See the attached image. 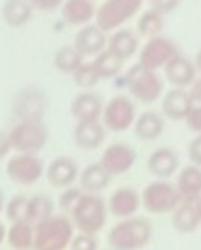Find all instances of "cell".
I'll return each mask as SVG.
<instances>
[{
  "instance_id": "6da1fadb",
  "label": "cell",
  "mask_w": 201,
  "mask_h": 250,
  "mask_svg": "<svg viewBox=\"0 0 201 250\" xmlns=\"http://www.w3.org/2000/svg\"><path fill=\"white\" fill-rule=\"evenodd\" d=\"M154 227L149 218L133 216L118 220L108 231V245L111 250H142L150 244Z\"/></svg>"
},
{
  "instance_id": "7a4b0ae2",
  "label": "cell",
  "mask_w": 201,
  "mask_h": 250,
  "mask_svg": "<svg viewBox=\"0 0 201 250\" xmlns=\"http://www.w3.org/2000/svg\"><path fill=\"white\" fill-rule=\"evenodd\" d=\"M75 237V227L67 214H53L51 218L34 225L33 250H67Z\"/></svg>"
},
{
  "instance_id": "3957f363",
  "label": "cell",
  "mask_w": 201,
  "mask_h": 250,
  "mask_svg": "<svg viewBox=\"0 0 201 250\" xmlns=\"http://www.w3.org/2000/svg\"><path fill=\"white\" fill-rule=\"evenodd\" d=\"M108 203L99 194H84L68 218L79 233L97 235L108 223Z\"/></svg>"
},
{
  "instance_id": "277c9868",
  "label": "cell",
  "mask_w": 201,
  "mask_h": 250,
  "mask_svg": "<svg viewBox=\"0 0 201 250\" xmlns=\"http://www.w3.org/2000/svg\"><path fill=\"white\" fill-rule=\"evenodd\" d=\"M125 83L130 96L143 104H154L160 99L164 92V80L154 70H149L142 66L140 63H135L128 68L125 75Z\"/></svg>"
},
{
  "instance_id": "5b68a950",
  "label": "cell",
  "mask_w": 201,
  "mask_h": 250,
  "mask_svg": "<svg viewBox=\"0 0 201 250\" xmlns=\"http://www.w3.org/2000/svg\"><path fill=\"white\" fill-rule=\"evenodd\" d=\"M5 175L16 186H33L46 175V165L36 153H16L5 164Z\"/></svg>"
},
{
  "instance_id": "8992f818",
  "label": "cell",
  "mask_w": 201,
  "mask_h": 250,
  "mask_svg": "<svg viewBox=\"0 0 201 250\" xmlns=\"http://www.w3.org/2000/svg\"><path fill=\"white\" fill-rule=\"evenodd\" d=\"M145 0H104L97 7L96 24L104 33L112 31L126 24L133 16L138 14Z\"/></svg>"
},
{
  "instance_id": "52a82bcc",
  "label": "cell",
  "mask_w": 201,
  "mask_h": 250,
  "mask_svg": "<svg viewBox=\"0 0 201 250\" xmlns=\"http://www.w3.org/2000/svg\"><path fill=\"white\" fill-rule=\"evenodd\" d=\"M181 203L178 189L169 181H154L142 191V208L150 214H172Z\"/></svg>"
},
{
  "instance_id": "ba28073f",
  "label": "cell",
  "mask_w": 201,
  "mask_h": 250,
  "mask_svg": "<svg viewBox=\"0 0 201 250\" xmlns=\"http://www.w3.org/2000/svg\"><path fill=\"white\" fill-rule=\"evenodd\" d=\"M9 140L16 153H36L48 142V129L43 121H19L9 131Z\"/></svg>"
},
{
  "instance_id": "9c48e42d",
  "label": "cell",
  "mask_w": 201,
  "mask_h": 250,
  "mask_svg": "<svg viewBox=\"0 0 201 250\" xmlns=\"http://www.w3.org/2000/svg\"><path fill=\"white\" fill-rule=\"evenodd\" d=\"M136 121V111L135 104L125 94H118V96L111 97L104 105V112H102L101 123L104 125L106 129L114 133H123L133 128Z\"/></svg>"
},
{
  "instance_id": "30bf717a",
  "label": "cell",
  "mask_w": 201,
  "mask_h": 250,
  "mask_svg": "<svg viewBox=\"0 0 201 250\" xmlns=\"http://www.w3.org/2000/svg\"><path fill=\"white\" fill-rule=\"evenodd\" d=\"M178 55H179L178 44H176L171 38L160 34V36L145 41V44H143L142 50H140L138 63L142 66H145V68L157 72L158 68H164V66Z\"/></svg>"
},
{
  "instance_id": "8fae6325",
  "label": "cell",
  "mask_w": 201,
  "mask_h": 250,
  "mask_svg": "<svg viewBox=\"0 0 201 250\" xmlns=\"http://www.w3.org/2000/svg\"><path fill=\"white\" fill-rule=\"evenodd\" d=\"M135 162H136L135 150H133L132 145H128L125 142H114L111 145H108L99 158V164L112 177L130 172L133 168V165H135Z\"/></svg>"
},
{
  "instance_id": "7c38bea8",
  "label": "cell",
  "mask_w": 201,
  "mask_h": 250,
  "mask_svg": "<svg viewBox=\"0 0 201 250\" xmlns=\"http://www.w3.org/2000/svg\"><path fill=\"white\" fill-rule=\"evenodd\" d=\"M46 181L55 189H68L79 181L80 170L72 157H56L46 167Z\"/></svg>"
},
{
  "instance_id": "4fadbf2b",
  "label": "cell",
  "mask_w": 201,
  "mask_h": 250,
  "mask_svg": "<svg viewBox=\"0 0 201 250\" xmlns=\"http://www.w3.org/2000/svg\"><path fill=\"white\" fill-rule=\"evenodd\" d=\"M109 213L118 220L136 216L142 208V192L135 191L133 188H119L109 196L108 201Z\"/></svg>"
},
{
  "instance_id": "5bb4252c",
  "label": "cell",
  "mask_w": 201,
  "mask_h": 250,
  "mask_svg": "<svg viewBox=\"0 0 201 250\" xmlns=\"http://www.w3.org/2000/svg\"><path fill=\"white\" fill-rule=\"evenodd\" d=\"M164 77L176 89H189L193 82L198 79V70H196L195 62L179 53L164 66Z\"/></svg>"
},
{
  "instance_id": "9a60e30c",
  "label": "cell",
  "mask_w": 201,
  "mask_h": 250,
  "mask_svg": "<svg viewBox=\"0 0 201 250\" xmlns=\"http://www.w3.org/2000/svg\"><path fill=\"white\" fill-rule=\"evenodd\" d=\"M195 105L196 104L193 102L188 89L172 87L162 97V116L172 119V121H186Z\"/></svg>"
},
{
  "instance_id": "2e32d148",
  "label": "cell",
  "mask_w": 201,
  "mask_h": 250,
  "mask_svg": "<svg viewBox=\"0 0 201 250\" xmlns=\"http://www.w3.org/2000/svg\"><path fill=\"white\" fill-rule=\"evenodd\" d=\"M108 40L109 38L106 36L104 31L94 22L77 31L75 38H73V46L82 56H94L96 58L101 51L108 48Z\"/></svg>"
},
{
  "instance_id": "e0dca14e",
  "label": "cell",
  "mask_w": 201,
  "mask_h": 250,
  "mask_svg": "<svg viewBox=\"0 0 201 250\" xmlns=\"http://www.w3.org/2000/svg\"><path fill=\"white\" fill-rule=\"evenodd\" d=\"M70 112L77 119V123H90L101 121L102 112H104V104L101 97L94 92H80L73 97L70 104Z\"/></svg>"
},
{
  "instance_id": "ac0fdd59",
  "label": "cell",
  "mask_w": 201,
  "mask_h": 250,
  "mask_svg": "<svg viewBox=\"0 0 201 250\" xmlns=\"http://www.w3.org/2000/svg\"><path fill=\"white\" fill-rule=\"evenodd\" d=\"M147 168L157 181H167L179 170V157L172 148H157L150 153Z\"/></svg>"
},
{
  "instance_id": "d6986e66",
  "label": "cell",
  "mask_w": 201,
  "mask_h": 250,
  "mask_svg": "<svg viewBox=\"0 0 201 250\" xmlns=\"http://www.w3.org/2000/svg\"><path fill=\"white\" fill-rule=\"evenodd\" d=\"M176 189L182 203H193L201 198V168L189 164L182 167L176 179Z\"/></svg>"
},
{
  "instance_id": "ffe728a7",
  "label": "cell",
  "mask_w": 201,
  "mask_h": 250,
  "mask_svg": "<svg viewBox=\"0 0 201 250\" xmlns=\"http://www.w3.org/2000/svg\"><path fill=\"white\" fill-rule=\"evenodd\" d=\"M62 19L67 24L75 27L89 26L90 21H96L97 7L92 0H65L63 7L60 9Z\"/></svg>"
},
{
  "instance_id": "44dd1931",
  "label": "cell",
  "mask_w": 201,
  "mask_h": 250,
  "mask_svg": "<svg viewBox=\"0 0 201 250\" xmlns=\"http://www.w3.org/2000/svg\"><path fill=\"white\" fill-rule=\"evenodd\" d=\"M106 140V128L101 121L77 123L73 128V142L80 150H97Z\"/></svg>"
},
{
  "instance_id": "7402d4cb",
  "label": "cell",
  "mask_w": 201,
  "mask_h": 250,
  "mask_svg": "<svg viewBox=\"0 0 201 250\" xmlns=\"http://www.w3.org/2000/svg\"><path fill=\"white\" fill-rule=\"evenodd\" d=\"M164 128H165L164 116L160 112L149 109V111L136 116V121L133 125V133L142 142H155L157 138H160V135L164 133Z\"/></svg>"
},
{
  "instance_id": "603a6c76",
  "label": "cell",
  "mask_w": 201,
  "mask_h": 250,
  "mask_svg": "<svg viewBox=\"0 0 201 250\" xmlns=\"http://www.w3.org/2000/svg\"><path fill=\"white\" fill-rule=\"evenodd\" d=\"M112 175L106 170L99 162L89 164L84 170H80L79 177V188L82 189L86 194H99L108 186L111 184Z\"/></svg>"
},
{
  "instance_id": "cb8c5ba5",
  "label": "cell",
  "mask_w": 201,
  "mask_h": 250,
  "mask_svg": "<svg viewBox=\"0 0 201 250\" xmlns=\"http://www.w3.org/2000/svg\"><path fill=\"white\" fill-rule=\"evenodd\" d=\"M138 46H140L138 34L132 29H126V27L116 29L108 40V50L116 53L125 62L138 51Z\"/></svg>"
},
{
  "instance_id": "d4e9b609",
  "label": "cell",
  "mask_w": 201,
  "mask_h": 250,
  "mask_svg": "<svg viewBox=\"0 0 201 250\" xmlns=\"http://www.w3.org/2000/svg\"><path fill=\"white\" fill-rule=\"evenodd\" d=\"M171 225L178 233H193L200 228L201 216L193 203H181L172 213Z\"/></svg>"
},
{
  "instance_id": "484cf974",
  "label": "cell",
  "mask_w": 201,
  "mask_h": 250,
  "mask_svg": "<svg viewBox=\"0 0 201 250\" xmlns=\"http://www.w3.org/2000/svg\"><path fill=\"white\" fill-rule=\"evenodd\" d=\"M5 242L12 250H33L34 247V225L29 221L10 223L5 233Z\"/></svg>"
},
{
  "instance_id": "4316f807",
  "label": "cell",
  "mask_w": 201,
  "mask_h": 250,
  "mask_svg": "<svg viewBox=\"0 0 201 250\" xmlns=\"http://www.w3.org/2000/svg\"><path fill=\"white\" fill-rule=\"evenodd\" d=\"M31 0H5L2 7L3 22L9 27H22L33 16Z\"/></svg>"
},
{
  "instance_id": "83f0119b",
  "label": "cell",
  "mask_w": 201,
  "mask_h": 250,
  "mask_svg": "<svg viewBox=\"0 0 201 250\" xmlns=\"http://www.w3.org/2000/svg\"><path fill=\"white\" fill-rule=\"evenodd\" d=\"M55 214V203L48 194L38 192L29 196V208H27V221L31 225H38L41 221L48 220Z\"/></svg>"
},
{
  "instance_id": "f1b7e54d",
  "label": "cell",
  "mask_w": 201,
  "mask_h": 250,
  "mask_svg": "<svg viewBox=\"0 0 201 250\" xmlns=\"http://www.w3.org/2000/svg\"><path fill=\"white\" fill-rule=\"evenodd\" d=\"M53 65L62 73L73 75V73L84 65V56L75 50L73 44H67V46L58 48V51L55 53V56H53Z\"/></svg>"
},
{
  "instance_id": "f546056e",
  "label": "cell",
  "mask_w": 201,
  "mask_h": 250,
  "mask_svg": "<svg viewBox=\"0 0 201 250\" xmlns=\"http://www.w3.org/2000/svg\"><path fill=\"white\" fill-rule=\"evenodd\" d=\"M164 31V16L155 10H143L140 14L138 21H136V33L142 38L152 40V38H157Z\"/></svg>"
},
{
  "instance_id": "4dcf8cb0",
  "label": "cell",
  "mask_w": 201,
  "mask_h": 250,
  "mask_svg": "<svg viewBox=\"0 0 201 250\" xmlns=\"http://www.w3.org/2000/svg\"><path fill=\"white\" fill-rule=\"evenodd\" d=\"M92 63H94V66H96L101 79H112V77H116L123 70L125 60L119 58L116 53H112L111 50L106 48L104 51H101L99 55L92 60Z\"/></svg>"
},
{
  "instance_id": "1f68e13d",
  "label": "cell",
  "mask_w": 201,
  "mask_h": 250,
  "mask_svg": "<svg viewBox=\"0 0 201 250\" xmlns=\"http://www.w3.org/2000/svg\"><path fill=\"white\" fill-rule=\"evenodd\" d=\"M5 218L9 223H16V221H27V208H29V196L17 194L9 199L5 204Z\"/></svg>"
},
{
  "instance_id": "d6a6232c",
  "label": "cell",
  "mask_w": 201,
  "mask_h": 250,
  "mask_svg": "<svg viewBox=\"0 0 201 250\" xmlns=\"http://www.w3.org/2000/svg\"><path fill=\"white\" fill-rule=\"evenodd\" d=\"M72 77H73V83L77 87H80V89H90V87H94L101 80L99 73H97L92 62H84V65Z\"/></svg>"
},
{
  "instance_id": "836d02e7",
  "label": "cell",
  "mask_w": 201,
  "mask_h": 250,
  "mask_svg": "<svg viewBox=\"0 0 201 250\" xmlns=\"http://www.w3.org/2000/svg\"><path fill=\"white\" fill-rule=\"evenodd\" d=\"M84 194H86V192H84L79 186H77V188L72 186V188H68V189H63L62 194L58 196V208H60V211H62V214L70 216V213L75 209V206L79 204V201L82 199Z\"/></svg>"
},
{
  "instance_id": "e575fe53",
  "label": "cell",
  "mask_w": 201,
  "mask_h": 250,
  "mask_svg": "<svg viewBox=\"0 0 201 250\" xmlns=\"http://www.w3.org/2000/svg\"><path fill=\"white\" fill-rule=\"evenodd\" d=\"M97 249H99L97 235L79 233V231H77L68 250H97Z\"/></svg>"
},
{
  "instance_id": "d590c367",
  "label": "cell",
  "mask_w": 201,
  "mask_h": 250,
  "mask_svg": "<svg viewBox=\"0 0 201 250\" xmlns=\"http://www.w3.org/2000/svg\"><path fill=\"white\" fill-rule=\"evenodd\" d=\"M65 3V0H31V5L38 12H55L60 10Z\"/></svg>"
},
{
  "instance_id": "8d00e7d4",
  "label": "cell",
  "mask_w": 201,
  "mask_h": 250,
  "mask_svg": "<svg viewBox=\"0 0 201 250\" xmlns=\"http://www.w3.org/2000/svg\"><path fill=\"white\" fill-rule=\"evenodd\" d=\"M149 5L152 10L158 14H169L172 10H176V7L179 5V0H149Z\"/></svg>"
},
{
  "instance_id": "74e56055",
  "label": "cell",
  "mask_w": 201,
  "mask_h": 250,
  "mask_svg": "<svg viewBox=\"0 0 201 250\" xmlns=\"http://www.w3.org/2000/svg\"><path fill=\"white\" fill-rule=\"evenodd\" d=\"M186 126L195 133L196 136L201 135V105H195L189 116L186 118Z\"/></svg>"
},
{
  "instance_id": "f35d334b",
  "label": "cell",
  "mask_w": 201,
  "mask_h": 250,
  "mask_svg": "<svg viewBox=\"0 0 201 250\" xmlns=\"http://www.w3.org/2000/svg\"><path fill=\"white\" fill-rule=\"evenodd\" d=\"M188 157L193 165L201 168V135L195 136L188 145Z\"/></svg>"
},
{
  "instance_id": "ab89813d",
  "label": "cell",
  "mask_w": 201,
  "mask_h": 250,
  "mask_svg": "<svg viewBox=\"0 0 201 250\" xmlns=\"http://www.w3.org/2000/svg\"><path fill=\"white\" fill-rule=\"evenodd\" d=\"M188 90H189V96H191L193 102H195L196 105H201V77L193 82V85L189 87Z\"/></svg>"
},
{
  "instance_id": "60d3db41",
  "label": "cell",
  "mask_w": 201,
  "mask_h": 250,
  "mask_svg": "<svg viewBox=\"0 0 201 250\" xmlns=\"http://www.w3.org/2000/svg\"><path fill=\"white\" fill-rule=\"evenodd\" d=\"M10 150H12V145H10L9 133H2V148H0V155H2V157H5Z\"/></svg>"
},
{
  "instance_id": "b9f144b4",
  "label": "cell",
  "mask_w": 201,
  "mask_h": 250,
  "mask_svg": "<svg viewBox=\"0 0 201 250\" xmlns=\"http://www.w3.org/2000/svg\"><path fill=\"white\" fill-rule=\"evenodd\" d=\"M195 65H196V70L201 73V50L196 53V56H195Z\"/></svg>"
},
{
  "instance_id": "7bdbcfd3",
  "label": "cell",
  "mask_w": 201,
  "mask_h": 250,
  "mask_svg": "<svg viewBox=\"0 0 201 250\" xmlns=\"http://www.w3.org/2000/svg\"><path fill=\"white\" fill-rule=\"evenodd\" d=\"M195 206H196V209H198V213H200V216H201V198H200L198 201H196Z\"/></svg>"
}]
</instances>
